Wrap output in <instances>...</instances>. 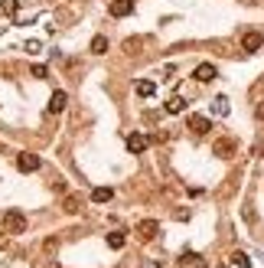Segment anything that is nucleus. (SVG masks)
<instances>
[{"mask_svg": "<svg viewBox=\"0 0 264 268\" xmlns=\"http://www.w3.org/2000/svg\"><path fill=\"white\" fill-rule=\"evenodd\" d=\"M3 226H7L10 236H20V232H26V216L20 213V209H10V213L3 216Z\"/></svg>", "mask_w": 264, "mask_h": 268, "instance_id": "obj_1", "label": "nucleus"}, {"mask_svg": "<svg viewBox=\"0 0 264 268\" xmlns=\"http://www.w3.org/2000/svg\"><path fill=\"white\" fill-rule=\"evenodd\" d=\"M16 170H20V174H36V170H39V157H36V154H30V150L16 154Z\"/></svg>", "mask_w": 264, "mask_h": 268, "instance_id": "obj_2", "label": "nucleus"}, {"mask_svg": "<svg viewBox=\"0 0 264 268\" xmlns=\"http://www.w3.org/2000/svg\"><path fill=\"white\" fill-rule=\"evenodd\" d=\"M264 46V36L258 30H251V33H245V36H241V49H245V53H258V49Z\"/></svg>", "mask_w": 264, "mask_h": 268, "instance_id": "obj_3", "label": "nucleus"}, {"mask_svg": "<svg viewBox=\"0 0 264 268\" xmlns=\"http://www.w3.org/2000/svg\"><path fill=\"white\" fill-rule=\"evenodd\" d=\"M157 232H160V222H157V219H144V222H140V226H137V236L144 239V242H150V239H157Z\"/></svg>", "mask_w": 264, "mask_h": 268, "instance_id": "obj_4", "label": "nucleus"}, {"mask_svg": "<svg viewBox=\"0 0 264 268\" xmlns=\"http://www.w3.org/2000/svg\"><path fill=\"white\" fill-rule=\"evenodd\" d=\"M147 147H150L147 134H131V137H127V150H131V154H144Z\"/></svg>", "mask_w": 264, "mask_h": 268, "instance_id": "obj_5", "label": "nucleus"}, {"mask_svg": "<svg viewBox=\"0 0 264 268\" xmlns=\"http://www.w3.org/2000/svg\"><path fill=\"white\" fill-rule=\"evenodd\" d=\"M111 16H131L134 13V0H111Z\"/></svg>", "mask_w": 264, "mask_h": 268, "instance_id": "obj_6", "label": "nucleus"}, {"mask_svg": "<svg viewBox=\"0 0 264 268\" xmlns=\"http://www.w3.org/2000/svg\"><path fill=\"white\" fill-rule=\"evenodd\" d=\"M212 150H215V154H218L222 160H228V157L235 154V141H232V137H218V141H215V147H212Z\"/></svg>", "mask_w": 264, "mask_h": 268, "instance_id": "obj_7", "label": "nucleus"}, {"mask_svg": "<svg viewBox=\"0 0 264 268\" xmlns=\"http://www.w3.org/2000/svg\"><path fill=\"white\" fill-rule=\"evenodd\" d=\"M209 118H206V115H189V131L193 134H209Z\"/></svg>", "mask_w": 264, "mask_h": 268, "instance_id": "obj_8", "label": "nucleus"}, {"mask_svg": "<svg viewBox=\"0 0 264 268\" xmlns=\"http://www.w3.org/2000/svg\"><path fill=\"white\" fill-rule=\"evenodd\" d=\"M193 75H196V82H212V79H215V66H212V63H199Z\"/></svg>", "mask_w": 264, "mask_h": 268, "instance_id": "obj_9", "label": "nucleus"}, {"mask_svg": "<svg viewBox=\"0 0 264 268\" xmlns=\"http://www.w3.org/2000/svg\"><path fill=\"white\" fill-rule=\"evenodd\" d=\"M65 105H69V95H65V92H53V98H49V115L65 111Z\"/></svg>", "mask_w": 264, "mask_h": 268, "instance_id": "obj_10", "label": "nucleus"}, {"mask_svg": "<svg viewBox=\"0 0 264 268\" xmlns=\"http://www.w3.org/2000/svg\"><path fill=\"white\" fill-rule=\"evenodd\" d=\"M134 92H137L140 98H154V95H157V85H154V82H147V79H140L137 85H134Z\"/></svg>", "mask_w": 264, "mask_h": 268, "instance_id": "obj_11", "label": "nucleus"}, {"mask_svg": "<svg viewBox=\"0 0 264 268\" xmlns=\"http://www.w3.org/2000/svg\"><path fill=\"white\" fill-rule=\"evenodd\" d=\"M92 200L95 203H111V200H114V190L111 187H98V190H92Z\"/></svg>", "mask_w": 264, "mask_h": 268, "instance_id": "obj_12", "label": "nucleus"}, {"mask_svg": "<svg viewBox=\"0 0 264 268\" xmlns=\"http://www.w3.org/2000/svg\"><path fill=\"white\" fill-rule=\"evenodd\" d=\"M124 242H127V236L121 232V229H114V232H108V245L111 249H124Z\"/></svg>", "mask_w": 264, "mask_h": 268, "instance_id": "obj_13", "label": "nucleus"}, {"mask_svg": "<svg viewBox=\"0 0 264 268\" xmlns=\"http://www.w3.org/2000/svg\"><path fill=\"white\" fill-rule=\"evenodd\" d=\"M179 111H186V102L179 95H173L170 102H166V115H179Z\"/></svg>", "mask_w": 264, "mask_h": 268, "instance_id": "obj_14", "label": "nucleus"}, {"mask_svg": "<svg viewBox=\"0 0 264 268\" xmlns=\"http://www.w3.org/2000/svg\"><path fill=\"white\" fill-rule=\"evenodd\" d=\"M92 53L95 56H105V53H108V40H105V36H95V40H92Z\"/></svg>", "mask_w": 264, "mask_h": 268, "instance_id": "obj_15", "label": "nucleus"}, {"mask_svg": "<svg viewBox=\"0 0 264 268\" xmlns=\"http://www.w3.org/2000/svg\"><path fill=\"white\" fill-rule=\"evenodd\" d=\"M212 111H215V115H228V98H222V95L212 98Z\"/></svg>", "mask_w": 264, "mask_h": 268, "instance_id": "obj_16", "label": "nucleus"}, {"mask_svg": "<svg viewBox=\"0 0 264 268\" xmlns=\"http://www.w3.org/2000/svg\"><path fill=\"white\" fill-rule=\"evenodd\" d=\"M232 265H235V268H248L251 259H248L245 252H232Z\"/></svg>", "mask_w": 264, "mask_h": 268, "instance_id": "obj_17", "label": "nucleus"}, {"mask_svg": "<svg viewBox=\"0 0 264 268\" xmlns=\"http://www.w3.org/2000/svg\"><path fill=\"white\" fill-rule=\"evenodd\" d=\"M0 7H3V13H16L20 10V0H0Z\"/></svg>", "mask_w": 264, "mask_h": 268, "instance_id": "obj_18", "label": "nucleus"}, {"mask_svg": "<svg viewBox=\"0 0 264 268\" xmlns=\"http://www.w3.org/2000/svg\"><path fill=\"white\" fill-rule=\"evenodd\" d=\"M30 75H36V79H46L49 72H46V66H33V69H30Z\"/></svg>", "mask_w": 264, "mask_h": 268, "instance_id": "obj_19", "label": "nucleus"}, {"mask_svg": "<svg viewBox=\"0 0 264 268\" xmlns=\"http://www.w3.org/2000/svg\"><path fill=\"white\" fill-rule=\"evenodd\" d=\"M65 213H78V200H75V197L65 200Z\"/></svg>", "mask_w": 264, "mask_h": 268, "instance_id": "obj_20", "label": "nucleus"}, {"mask_svg": "<svg viewBox=\"0 0 264 268\" xmlns=\"http://www.w3.org/2000/svg\"><path fill=\"white\" fill-rule=\"evenodd\" d=\"M255 118H258V121H264V102H258V108H255Z\"/></svg>", "mask_w": 264, "mask_h": 268, "instance_id": "obj_21", "label": "nucleus"}, {"mask_svg": "<svg viewBox=\"0 0 264 268\" xmlns=\"http://www.w3.org/2000/svg\"><path fill=\"white\" fill-rule=\"evenodd\" d=\"M245 3H258V0H245Z\"/></svg>", "mask_w": 264, "mask_h": 268, "instance_id": "obj_22", "label": "nucleus"}]
</instances>
